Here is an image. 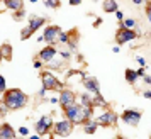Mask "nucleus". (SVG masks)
<instances>
[{
    "instance_id": "f257e3e1",
    "label": "nucleus",
    "mask_w": 151,
    "mask_h": 139,
    "mask_svg": "<svg viewBox=\"0 0 151 139\" xmlns=\"http://www.w3.org/2000/svg\"><path fill=\"white\" fill-rule=\"evenodd\" d=\"M93 115V107H83L80 104H73L65 109V117L71 124H85Z\"/></svg>"
},
{
    "instance_id": "f03ea898",
    "label": "nucleus",
    "mask_w": 151,
    "mask_h": 139,
    "mask_svg": "<svg viewBox=\"0 0 151 139\" xmlns=\"http://www.w3.org/2000/svg\"><path fill=\"white\" fill-rule=\"evenodd\" d=\"M4 105L9 110H19L27 105V95L19 88H10L4 92Z\"/></svg>"
},
{
    "instance_id": "7ed1b4c3",
    "label": "nucleus",
    "mask_w": 151,
    "mask_h": 139,
    "mask_svg": "<svg viewBox=\"0 0 151 139\" xmlns=\"http://www.w3.org/2000/svg\"><path fill=\"white\" fill-rule=\"evenodd\" d=\"M41 82H42V87L46 90H63L61 87V82L49 71H41Z\"/></svg>"
},
{
    "instance_id": "20e7f679",
    "label": "nucleus",
    "mask_w": 151,
    "mask_h": 139,
    "mask_svg": "<svg viewBox=\"0 0 151 139\" xmlns=\"http://www.w3.org/2000/svg\"><path fill=\"white\" fill-rule=\"evenodd\" d=\"M137 32L132 29H126V27H122V24H119V29H117V32H116V41H117V44H124V42H129V41H132V39H136L137 37Z\"/></svg>"
},
{
    "instance_id": "39448f33",
    "label": "nucleus",
    "mask_w": 151,
    "mask_h": 139,
    "mask_svg": "<svg viewBox=\"0 0 151 139\" xmlns=\"http://www.w3.org/2000/svg\"><path fill=\"white\" fill-rule=\"evenodd\" d=\"M34 127H36L37 136H46V134H49L51 127H53V119H51V115H42V117L36 122Z\"/></svg>"
},
{
    "instance_id": "423d86ee",
    "label": "nucleus",
    "mask_w": 151,
    "mask_h": 139,
    "mask_svg": "<svg viewBox=\"0 0 151 139\" xmlns=\"http://www.w3.org/2000/svg\"><path fill=\"white\" fill-rule=\"evenodd\" d=\"M71 131H73V124L70 122V120H60V122H56V124H53V132H55L56 136H63V138H66V136H70L71 134Z\"/></svg>"
},
{
    "instance_id": "0eeeda50",
    "label": "nucleus",
    "mask_w": 151,
    "mask_h": 139,
    "mask_svg": "<svg viewBox=\"0 0 151 139\" xmlns=\"http://www.w3.org/2000/svg\"><path fill=\"white\" fill-rule=\"evenodd\" d=\"M121 119H122L126 124L132 125V127H137L139 120H141V112L139 110H124V114L121 115Z\"/></svg>"
},
{
    "instance_id": "6e6552de",
    "label": "nucleus",
    "mask_w": 151,
    "mask_h": 139,
    "mask_svg": "<svg viewBox=\"0 0 151 139\" xmlns=\"http://www.w3.org/2000/svg\"><path fill=\"white\" fill-rule=\"evenodd\" d=\"M95 122L99 125H116L117 114L112 112V110H107V112H104L102 115H99V117L95 119Z\"/></svg>"
},
{
    "instance_id": "1a4fd4ad",
    "label": "nucleus",
    "mask_w": 151,
    "mask_h": 139,
    "mask_svg": "<svg viewBox=\"0 0 151 139\" xmlns=\"http://www.w3.org/2000/svg\"><path fill=\"white\" fill-rule=\"evenodd\" d=\"M60 32H61V29L58 27V26H49V27H46V31H44L42 39L53 46L55 41H58V34H60Z\"/></svg>"
},
{
    "instance_id": "9d476101",
    "label": "nucleus",
    "mask_w": 151,
    "mask_h": 139,
    "mask_svg": "<svg viewBox=\"0 0 151 139\" xmlns=\"http://www.w3.org/2000/svg\"><path fill=\"white\" fill-rule=\"evenodd\" d=\"M56 48L55 46H46V48H42L41 51H39V54H37V58H39V61L41 63H49L51 59H55L56 58Z\"/></svg>"
},
{
    "instance_id": "9b49d317",
    "label": "nucleus",
    "mask_w": 151,
    "mask_h": 139,
    "mask_svg": "<svg viewBox=\"0 0 151 139\" xmlns=\"http://www.w3.org/2000/svg\"><path fill=\"white\" fill-rule=\"evenodd\" d=\"M58 102H60V105H61L63 109H66V107L75 104V93H73L71 90H61Z\"/></svg>"
},
{
    "instance_id": "f8f14e48",
    "label": "nucleus",
    "mask_w": 151,
    "mask_h": 139,
    "mask_svg": "<svg viewBox=\"0 0 151 139\" xmlns=\"http://www.w3.org/2000/svg\"><path fill=\"white\" fill-rule=\"evenodd\" d=\"M83 87L88 92H93V93H100V85H99V80L93 77H87L83 78Z\"/></svg>"
},
{
    "instance_id": "ddd939ff",
    "label": "nucleus",
    "mask_w": 151,
    "mask_h": 139,
    "mask_svg": "<svg viewBox=\"0 0 151 139\" xmlns=\"http://www.w3.org/2000/svg\"><path fill=\"white\" fill-rule=\"evenodd\" d=\"M12 138H15L14 127H10L9 124L0 125V139H12Z\"/></svg>"
},
{
    "instance_id": "4468645a",
    "label": "nucleus",
    "mask_w": 151,
    "mask_h": 139,
    "mask_svg": "<svg viewBox=\"0 0 151 139\" xmlns=\"http://www.w3.org/2000/svg\"><path fill=\"white\" fill-rule=\"evenodd\" d=\"M44 22H46L44 17H32V19H29V26H27V27L34 32V31H37V29L41 27Z\"/></svg>"
},
{
    "instance_id": "2eb2a0df",
    "label": "nucleus",
    "mask_w": 151,
    "mask_h": 139,
    "mask_svg": "<svg viewBox=\"0 0 151 139\" xmlns=\"http://www.w3.org/2000/svg\"><path fill=\"white\" fill-rule=\"evenodd\" d=\"M4 5L7 9H10V10H21L22 5H24V2L22 0H4Z\"/></svg>"
},
{
    "instance_id": "dca6fc26",
    "label": "nucleus",
    "mask_w": 151,
    "mask_h": 139,
    "mask_svg": "<svg viewBox=\"0 0 151 139\" xmlns=\"http://www.w3.org/2000/svg\"><path fill=\"white\" fill-rule=\"evenodd\" d=\"M102 9H104V12H117L119 10V4L116 0H105L102 4Z\"/></svg>"
},
{
    "instance_id": "f3484780",
    "label": "nucleus",
    "mask_w": 151,
    "mask_h": 139,
    "mask_svg": "<svg viewBox=\"0 0 151 139\" xmlns=\"http://www.w3.org/2000/svg\"><path fill=\"white\" fill-rule=\"evenodd\" d=\"M92 107H109V104L104 100V97L100 93H93V97H92Z\"/></svg>"
},
{
    "instance_id": "a211bd4d",
    "label": "nucleus",
    "mask_w": 151,
    "mask_h": 139,
    "mask_svg": "<svg viewBox=\"0 0 151 139\" xmlns=\"http://www.w3.org/2000/svg\"><path fill=\"white\" fill-rule=\"evenodd\" d=\"M0 53H2V58H4V59H7V61H10V59H12V46H10L9 42L2 44Z\"/></svg>"
},
{
    "instance_id": "6ab92c4d",
    "label": "nucleus",
    "mask_w": 151,
    "mask_h": 139,
    "mask_svg": "<svg viewBox=\"0 0 151 139\" xmlns=\"http://www.w3.org/2000/svg\"><path fill=\"white\" fill-rule=\"evenodd\" d=\"M97 127H99V124H97L95 120L90 119V120H87V122L83 124V131L87 132V134H93V132L97 131Z\"/></svg>"
},
{
    "instance_id": "aec40b11",
    "label": "nucleus",
    "mask_w": 151,
    "mask_h": 139,
    "mask_svg": "<svg viewBox=\"0 0 151 139\" xmlns=\"http://www.w3.org/2000/svg\"><path fill=\"white\" fill-rule=\"evenodd\" d=\"M124 77H126V80H127V83H131V85H134V83H136V80H137L136 71H134V70H131V68H127V70H126Z\"/></svg>"
},
{
    "instance_id": "412c9836",
    "label": "nucleus",
    "mask_w": 151,
    "mask_h": 139,
    "mask_svg": "<svg viewBox=\"0 0 151 139\" xmlns=\"http://www.w3.org/2000/svg\"><path fill=\"white\" fill-rule=\"evenodd\" d=\"M80 105H83V107H92V97H90L88 93H82V97H80Z\"/></svg>"
},
{
    "instance_id": "4be33fe9",
    "label": "nucleus",
    "mask_w": 151,
    "mask_h": 139,
    "mask_svg": "<svg viewBox=\"0 0 151 139\" xmlns=\"http://www.w3.org/2000/svg\"><path fill=\"white\" fill-rule=\"evenodd\" d=\"M119 24H122V27L131 29V31H132V27H136V26H137V22L134 21V19H124V21L119 22Z\"/></svg>"
},
{
    "instance_id": "5701e85b",
    "label": "nucleus",
    "mask_w": 151,
    "mask_h": 139,
    "mask_svg": "<svg viewBox=\"0 0 151 139\" xmlns=\"http://www.w3.org/2000/svg\"><path fill=\"white\" fill-rule=\"evenodd\" d=\"M58 41L61 42V44H68V41H70V34L68 32H60V34H58Z\"/></svg>"
},
{
    "instance_id": "b1692460",
    "label": "nucleus",
    "mask_w": 151,
    "mask_h": 139,
    "mask_svg": "<svg viewBox=\"0 0 151 139\" xmlns=\"http://www.w3.org/2000/svg\"><path fill=\"white\" fill-rule=\"evenodd\" d=\"M42 4H44L46 7H49V9H58L60 7V2H58V0H44Z\"/></svg>"
},
{
    "instance_id": "393cba45",
    "label": "nucleus",
    "mask_w": 151,
    "mask_h": 139,
    "mask_svg": "<svg viewBox=\"0 0 151 139\" xmlns=\"http://www.w3.org/2000/svg\"><path fill=\"white\" fill-rule=\"evenodd\" d=\"M31 36H32V31H31L29 27L22 29V32H21V39H22V41H26V39H27V37H31Z\"/></svg>"
},
{
    "instance_id": "a878e982",
    "label": "nucleus",
    "mask_w": 151,
    "mask_h": 139,
    "mask_svg": "<svg viewBox=\"0 0 151 139\" xmlns=\"http://www.w3.org/2000/svg\"><path fill=\"white\" fill-rule=\"evenodd\" d=\"M48 66L49 68H61L63 66V59H56V61L55 59H51V61L48 63Z\"/></svg>"
},
{
    "instance_id": "bb28decb",
    "label": "nucleus",
    "mask_w": 151,
    "mask_h": 139,
    "mask_svg": "<svg viewBox=\"0 0 151 139\" xmlns=\"http://www.w3.org/2000/svg\"><path fill=\"white\" fill-rule=\"evenodd\" d=\"M22 17H24V9L17 10V12L14 14V19H15V21H22Z\"/></svg>"
},
{
    "instance_id": "cd10ccee",
    "label": "nucleus",
    "mask_w": 151,
    "mask_h": 139,
    "mask_svg": "<svg viewBox=\"0 0 151 139\" xmlns=\"http://www.w3.org/2000/svg\"><path fill=\"white\" fill-rule=\"evenodd\" d=\"M2 92H5V78L0 75V93Z\"/></svg>"
},
{
    "instance_id": "c85d7f7f",
    "label": "nucleus",
    "mask_w": 151,
    "mask_h": 139,
    "mask_svg": "<svg viewBox=\"0 0 151 139\" xmlns=\"http://www.w3.org/2000/svg\"><path fill=\"white\" fill-rule=\"evenodd\" d=\"M136 59H137V63L141 64V68H146V61H144V58H143V56H137Z\"/></svg>"
},
{
    "instance_id": "c756f323",
    "label": "nucleus",
    "mask_w": 151,
    "mask_h": 139,
    "mask_svg": "<svg viewBox=\"0 0 151 139\" xmlns=\"http://www.w3.org/2000/svg\"><path fill=\"white\" fill-rule=\"evenodd\" d=\"M61 56H63V61H65V59H70V58H71V53H68V51H61Z\"/></svg>"
},
{
    "instance_id": "7c9ffc66",
    "label": "nucleus",
    "mask_w": 151,
    "mask_h": 139,
    "mask_svg": "<svg viewBox=\"0 0 151 139\" xmlns=\"http://www.w3.org/2000/svg\"><path fill=\"white\" fill-rule=\"evenodd\" d=\"M19 132H21L22 136H27V134H29V129H27V127H21V129H19Z\"/></svg>"
},
{
    "instance_id": "2f4dec72",
    "label": "nucleus",
    "mask_w": 151,
    "mask_h": 139,
    "mask_svg": "<svg viewBox=\"0 0 151 139\" xmlns=\"http://www.w3.org/2000/svg\"><path fill=\"white\" fill-rule=\"evenodd\" d=\"M136 75H137V78H139V77H144V68L136 70Z\"/></svg>"
},
{
    "instance_id": "473e14b6",
    "label": "nucleus",
    "mask_w": 151,
    "mask_h": 139,
    "mask_svg": "<svg viewBox=\"0 0 151 139\" xmlns=\"http://www.w3.org/2000/svg\"><path fill=\"white\" fill-rule=\"evenodd\" d=\"M116 15H117V19H119V22H122V21H124V14H122V12H119V10H117Z\"/></svg>"
},
{
    "instance_id": "72a5a7b5",
    "label": "nucleus",
    "mask_w": 151,
    "mask_h": 139,
    "mask_svg": "<svg viewBox=\"0 0 151 139\" xmlns=\"http://www.w3.org/2000/svg\"><path fill=\"white\" fill-rule=\"evenodd\" d=\"M143 80H144V83H146V85H150V83H151V77H148V75H144Z\"/></svg>"
},
{
    "instance_id": "f704fd0d",
    "label": "nucleus",
    "mask_w": 151,
    "mask_h": 139,
    "mask_svg": "<svg viewBox=\"0 0 151 139\" xmlns=\"http://www.w3.org/2000/svg\"><path fill=\"white\" fill-rule=\"evenodd\" d=\"M82 0H70V5H80Z\"/></svg>"
},
{
    "instance_id": "c9c22d12",
    "label": "nucleus",
    "mask_w": 151,
    "mask_h": 139,
    "mask_svg": "<svg viewBox=\"0 0 151 139\" xmlns=\"http://www.w3.org/2000/svg\"><path fill=\"white\" fill-rule=\"evenodd\" d=\"M41 66H42V63L39 61V59H37V61H34V68H36V70H39Z\"/></svg>"
},
{
    "instance_id": "e433bc0d",
    "label": "nucleus",
    "mask_w": 151,
    "mask_h": 139,
    "mask_svg": "<svg viewBox=\"0 0 151 139\" xmlns=\"http://www.w3.org/2000/svg\"><path fill=\"white\" fill-rule=\"evenodd\" d=\"M100 24H102V19H97V21L93 22V27H99V26H100Z\"/></svg>"
},
{
    "instance_id": "4c0bfd02",
    "label": "nucleus",
    "mask_w": 151,
    "mask_h": 139,
    "mask_svg": "<svg viewBox=\"0 0 151 139\" xmlns=\"http://www.w3.org/2000/svg\"><path fill=\"white\" fill-rule=\"evenodd\" d=\"M132 4H134V5H141V4H144L143 0H132Z\"/></svg>"
},
{
    "instance_id": "58836bf2",
    "label": "nucleus",
    "mask_w": 151,
    "mask_h": 139,
    "mask_svg": "<svg viewBox=\"0 0 151 139\" xmlns=\"http://www.w3.org/2000/svg\"><path fill=\"white\" fill-rule=\"evenodd\" d=\"M143 95H144V98H151V92H144Z\"/></svg>"
},
{
    "instance_id": "ea45409f",
    "label": "nucleus",
    "mask_w": 151,
    "mask_h": 139,
    "mask_svg": "<svg viewBox=\"0 0 151 139\" xmlns=\"http://www.w3.org/2000/svg\"><path fill=\"white\" fill-rule=\"evenodd\" d=\"M39 95H41V97H44V95H46V88H41V92H39Z\"/></svg>"
},
{
    "instance_id": "a19ab883",
    "label": "nucleus",
    "mask_w": 151,
    "mask_h": 139,
    "mask_svg": "<svg viewBox=\"0 0 151 139\" xmlns=\"http://www.w3.org/2000/svg\"><path fill=\"white\" fill-rule=\"evenodd\" d=\"M31 139H39V136H32V138H31Z\"/></svg>"
},
{
    "instance_id": "79ce46f5",
    "label": "nucleus",
    "mask_w": 151,
    "mask_h": 139,
    "mask_svg": "<svg viewBox=\"0 0 151 139\" xmlns=\"http://www.w3.org/2000/svg\"><path fill=\"white\" fill-rule=\"evenodd\" d=\"M2 59H4V58H2V53H0V61H2Z\"/></svg>"
},
{
    "instance_id": "37998d69",
    "label": "nucleus",
    "mask_w": 151,
    "mask_h": 139,
    "mask_svg": "<svg viewBox=\"0 0 151 139\" xmlns=\"http://www.w3.org/2000/svg\"><path fill=\"white\" fill-rule=\"evenodd\" d=\"M12 139H15V138H12Z\"/></svg>"
}]
</instances>
